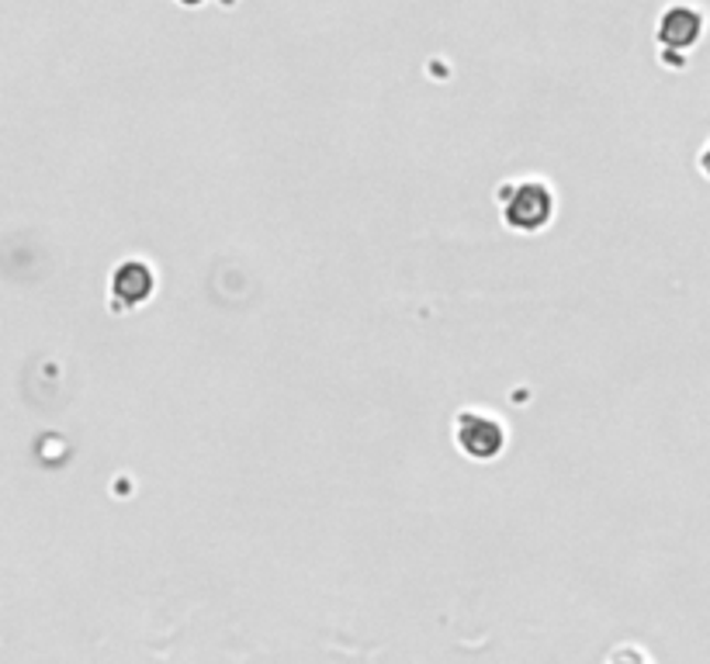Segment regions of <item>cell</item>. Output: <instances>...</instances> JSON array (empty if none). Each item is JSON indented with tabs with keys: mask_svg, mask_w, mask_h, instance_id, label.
<instances>
[{
	"mask_svg": "<svg viewBox=\"0 0 710 664\" xmlns=\"http://www.w3.org/2000/svg\"><path fill=\"white\" fill-rule=\"evenodd\" d=\"M700 166H703V174L710 177V146L703 150V156H700Z\"/></svg>",
	"mask_w": 710,
	"mask_h": 664,
	"instance_id": "obj_6",
	"label": "cell"
},
{
	"mask_svg": "<svg viewBox=\"0 0 710 664\" xmlns=\"http://www.w3.org/2000/svg\"><path fill=\"white\" fill-rule=\"evenodd\" d=\"M111 295H114V301H122V305H142L153 295V270L146 264H139V259H129V264H122L114 270Z\"/></svg>",
	"mask_w": 710,
	"mask_h": 664,
	"instance_id": "obj_3",
	"label": "cell"
},
{
	"mask_svg": "<svg viewBox=\"0 0 710 664\" xmlns=\"http://www.w3.org/2000/svg\"><path fill=\"white\" fill-rule=\"evenodd\" d=\"M610 664H645V657L642 654H634V651H621V654H613V661Z\"/></svg>",
	"mask_w": 710,
	"mask_h": 664,
	"instance_id": "obj_5",
	"label": "cell"
},
{
	"mask_svg": "<svg viewBox=\"0 0 710 664\" xmlns=\"http://www.w3.org/2000/svg\"><path fill=\"white\" fill-rule=\"evenodd\" d=\"M700 29H703V21L697 11L690 8H673L666 11V18H662V25H658V38L669 45V49H690V45L700 38Z\"/></svg>",
	"mask_w": 710,
	"mask_h": 664,
	"instance_id": "obj_4",
	"label": "cell"
},
{
	"mask_svg": "<svg viewBox=\"0 0 710 664\" xmlns=\"http://www.w3.org/2000/svg\"><path fill=\"white\" fill-rule=\"evenodd\" d=\"M555 211V198L544 184L531 180V184H516V187H506L503 191V215H506V225L510 229H520V232H537L548 225Z\"/></svg>",
	"mask_w": 710,
	"mask_h": 664,
	"instance_id": "obj_1",
	"label": "cell"
},
{
	"mask_svg": "<svg viewBox=\"0 0 710 664\" xmlns=\"http://www.w3.org/2000/svg\"><path fill=\"white\" fill-rule=\"evenodd\" d=\"M184 4H201V0H184Z\"/></svg>",
	"mask_w": 710,
	"mask_h": 664,
	"instance_id": "obj_7",
	"label": "cell"
},
{
	"mask_svg": "<svg viewBox=\"0 0 710 664\" xmlns=\"http://www.w3.org/2000/svg\"><path fill=\"white\" fill-rule=\"evenodd\" d=\"M455 440L461 446V454L471 461H492V457H500L506 446L503 425L485 412H461Z\"/></svg>",
	"mask_w": 710,
	"mask_h": 664,
	"instance_id": "obj_2",
	"label": "cell"
}]
</instances>
